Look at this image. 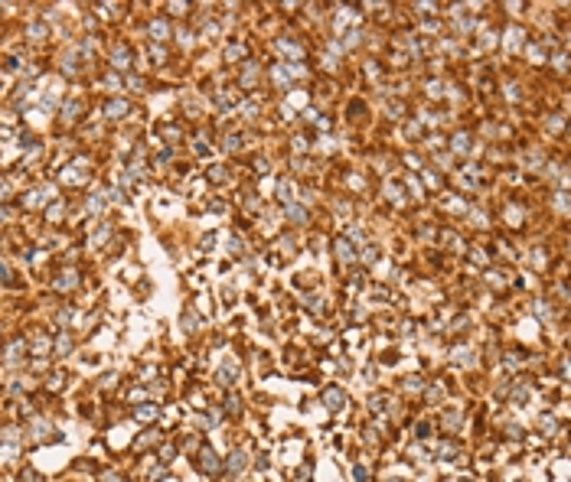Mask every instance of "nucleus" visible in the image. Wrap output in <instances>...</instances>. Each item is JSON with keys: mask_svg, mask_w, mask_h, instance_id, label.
Listing matches in <instances>:
<instances>
[{"mask_svg": "<svg viewBox=\"0 0 571 482\" xmlns=\"http://www.w3.org/2000/svg\"><path fill=\"white\" fill-rule=\"evenodd\" d=\"M326 407H343V391H326Z\"/></svg>", "mask_w": 571, "mask_h": 482, "instance_id": "1", "label": "nucleus"}, {"mask_svg": "<svg viewBox=\"0 0 571 482\" xmlns=\"http://www.w3.org/2000/svg\"><path fill=\"white\" fill-rule=\"evenodd\" d=\"M203 469H216V456H212V450H203Z\"/></svg>", "mask_w": 571, "mask_h": 482, "instance_id": "2", "label": "nucleus"}]
</instances>
